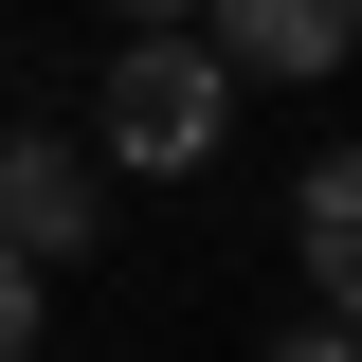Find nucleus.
<instances>
[{"mask_svg":"<svg viewBox=\"0 0 362 362\" xmlns=\"http://www.w3.org/2000/svg\"><path fill=\"white\" fill-rule=\"evenodd\" d=\"M272 362H362V326H326V308H308V326H272Z\"/></svg>","mask_w":362,"mask_h":362,"instance_id":"423d86ee","label":"nucleus"},{"mask_svg":"<svg viewBox=\"0 0 362 362\" xmlns=\"http://www.w3.org/2000/svg\"><path fill=\"white\" fill-rule=\"evenodd\" d=\"M290 272H308L326 326H362V145H326V163H308V199H290Z\"/></svg>","mask_w":362,"mask_h":362,"instance_id":"20e7f679","label":"nucleus"},{"mask_svg":"<svg viewBox=\"0 0 362 362\" xmlns=\"http://www.w3.org/2000/svg\"><path fill=\"white\" fill-rule=\"evenodd\" d=\"M218 127H235L218 37H109V163H127V181H199Z\"/></svg>","mask_w":362,"mask_h":362,"instance_id":"f257e3e1","label":"nucleus"},{"mask_svg":"<svg viewBox=\"0 0 362 362\" xmlns=\"http://www.w3.org/2000/svg\"><path fill=\"white\" fill-rule=\"evenodd\" d=\"M218 73H344L362 54V0H199Z\"/></svg>","mask_w":362,"mask_h":362,"instance_id":"7ed1b4c3","label":"nucleus"},{"mask_svg":"<svg viewBox=\"0 0 362 362\" xmlns=\"http://www.w3.org/2000/svg\"><path fill=\"white\" fill-rule=\"evenodd\" d=\"M90 218H109L90 145H73V127H0V254L54 272V254H90Z\"/></svg>","mask_w":362,"mask_h":362,"instance_id":"f03ea898","label":"nucleus"},{"mask_svg":"<svg viewBox=\"0 0 362 362\" xmlns=\"http://www.w3.org/2000/svg\"><path fill=\"white\" fill-rule=\"evenodd\" d=\"M109 37H199V0H109Z\"/></svg>","mask_w":362,"mask_h":362,"instance_id":"0eeeda50","label":"nucleus"},{"mask_svg":"<svg viewBox=\"0 0 362 362\" xmlns=\"http://www.w3.org/2000/svg\"><path fill=\"white\" fill-rule=\"evenodd\" d=\"M0 362H37V272L0 254Z\"/></svg>","mask_w":362,"mask_h":362,"instance_id":"39448f33","label":"nucleus"}]
</instances>
